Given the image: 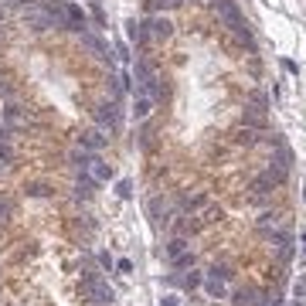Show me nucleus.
<instances>
[{"label":"nucleus","mask_w":306,"mask_h":306,"mask_svg":"<svg viewBox=\"0 0 306 306\" xmlns=\"http://www.w3.org/2000/svg\"><path fill=\"white\" fill-rule=\"evenodd\" d=\"M218 7V14H221V21L231 27V34H235L238 41H245L249 48H255V38H252V27H249V21L242 17V11H238V4L235 0H211Z\"/></svg>","instance_id":"obj_1"},{"label":"nucleus","mask_w":306,"mask_h":306,"mask_svg":"<svg viewBox=\"0 0 306 306\" xmlns=\"http://www.w3.org/2000/svg\"><path fill=\"white\" fill-rule=\"evenodd\" d=\"M289 167H293V153H289L286 147H279L276 160H272L269 170H265V177H269V181L279 187V184H286V177H289Z\"/></svg>","instance_id":"obj_2"},{"label":"nucleus","mask_w":306,"mask_h":306,"mask_svg":"<svg viewBox=\"0 0 306 306\" xmlns=\"http://www.w3.org/2000/svg\"><path fill=\"white\" fill-rule=\"evenodd\" d=\"M119 119H123L119 102H102L99 109H95V123H99L102 129H116V126H119Z\"/></svg>","instance_id":"obj_3"},{"label":"nucleus","mask_w":306,"mask_h":306,"mask_svg":"<svg viewBox=\"0 0 306 306\" xmlns=\"http://www.w3.org/2000/svg\"><path fill=\"white\" fill-rule=\"evenodd\" d=\"M136 82H140V95H157V75L147 61H136Z\"/></svg>","instance_id":"obj_4"},{"label":"nucleus","mask_w":306,"mask_h":306,"mask_svg":"<svg viewBox=\"0 0 306 306\" xmlns=\"http://www.w3.org/2000/svg\"><path fill=\"white\" fill-rule=\"evenodd\" d=\"M143 24H147V34L153 41H167L170 34H174V24H170L167 17H150V21H143Z\"/></svg>","instance_id":"obj_5"},{"label":"nucleus","mask_w":306,"mask_h":306,"mask_svg":"<svg viewBox=\"0 0 306 306\" xmlns=\"http://www.w3.org/2000/svg\"><path fill=\"white\" fill-rule=\"evenodd\" d=\"M106 140H109V136L102 133V129H89V133H82V136H79V147H82V150H89V153H99V150L106 147Z\"/></svg>","instance_id":"obj_6"},{"label":"nucleus","mask_w":306,"mask_h":306,"mask_svg":"<svg viewBox=\"0 0 306 306\" xmlns=\"http://www.w3.org/2000/svg\"><path fill=\"white\" fill-rule=\"evenodd\" d=\"M89 177L95 184H106L109 177H113V167L106 163V160H99V157H92V163H89Z\"/></svg>","instance_id":"obj_7"},{"label":"nucleus","mask_w":306,"mask_h":306,"mask_svg":"<svg viewBox=\"0 0 306 306\" xmlns=\"http://www.w3.org/2000/svg\"><path fill=\"white\" fill-rule=\"evenodd\" d=\"M24 17H27V24H31L34 31H48V27H55V21H51L48 7H45V11H27Z\"/></svg>","instance_id":"obj_8"},{"label":"nucleus","mask_w":306,"mask_h":306,"mask_svg":"<svg viewBox=\"0 0 306 306\" xmlns=\"http://www.w3.org/2000/svg\"><path fill=\"white\" fill-rule=\"evenodd\" d=\"M242 123L249 126V129H265V109L262 106H249L245 116H242Z\"/></svg>","instance_id":"obj_9"},{"label":"nucleus","mask_w":306,"mask_h":306,"mask_svg":"<svg viewBox=\"0 0 306 306\" xmlns=\"http://www.w3.org/2000/svg\"><path fill=\"white\" fill-rule=\"evenodd\" d=\"M126 38H129V41H136V45H147V41H150L147 24H143V21H129V24H126Z\"/></svg>","instance_id":"obj_10"},{"label":"nucleus","mask_w":306,"mask_h":306,"mask_svg":"<svg viewBox=\"0 0 306 306\" xmlns=\"http://www.w3.org/2000/svg\"><path fill=\"white\" fill-rule=\"evenodd\" d=\"M150 113H153V99H150V95H136V106H133V116H136V119H147Z\"/></svg>","instance_id":"obj_11"},{"label":"nucleus","mask_w":306,"mask_h":306,"mask_svg":"<svg viewBox=\"0 0 306 306\" xmlns=\"http://www.w3.org/2000/svg\"><path fill=\"white\" fill-rule=\"evenodd\" d=\"M184 0H143V7H147L150 14H157V11H170V7H181Z\"/></svg>","instance_id":"obj_12"},{"label":"nucleus","mask_w":306,"mask_h":306,"mask_svg":"<svg viewBox=\"0 0 306 306\" xmlns=\"http://www.w3.org/2000/svg\"><path fill=\"white\" fill-rule=\"evenodd\" d=\"M82 41H85V45H89V48H92V51H95L99 58H106V61H109V48L102 45V41L95 38V34H82Z\"/></svg>","instance_id":"obj_13"},{"label":"nucleus","mask_w":306,"mask_h":306,"mask_svg":"<svg viewBox=\"0 0 306 306\" xmlns=\"http://www.w3.org/2000/svg\"><path fill=\"white\" fill-rule=\"evenodd\" d=\"M92 194H95V181H92L89 174H82V177H79V197H85V201H89Z\"/></svg>","instance_id":"obj_14"},{"label":"nucleus","mask_w":306,"mask_h":306,"mask_svg":"<svg viewBox=\"0 0 306 306\" xmlns=\"http://www.w3.org/2000/svg\"><path fill=\"white\" fill-rule=\"evenodd\" d=\"M4 119H7V126H21L24 123V113L17 109V106H7V109H4Z\"/></svg>","instance_id":"obj_15"},{"label":"nucleus","mask_w":306,"mask_h":306,"mask_svg":"<svg viewBox=\"0 0 306 306\" xmlns=\"http://www.w3.org/2000/svg\"><path fill=\"white\" fill-rule=\"evenodd\" d=\"M184 249H187V242H184V238H170V245H167V255H170V259H177V255H181Z\"/></svg>","instance_id":"obj_16"},{"label":"nucleus","mask_w":306,"mask_h":306,"mask_svg":"<svg viewBox=\"0 0 306 306\" xmlns=\"http://www.w3.org/2000/svg\"><path fill=\"white\" fill-rule=\"evenodd\" d=\"M208 276H211V279H221V283H228V279H231V269H228V265H211V272H208Z\"/></svg>","instance_id":"obj_17"},{"label":"nucleus","mask_w":306,"mask_h":306,"mask_svg":"<svg viewBox=\"0 0 306 306\" xmlns=\"http://www.w3.org/2000/svg\"><path fill=\"white\" fill-rule=\"evenodd\" d=\"M208 293L215 296V299H221V296H225V283H221V279H211V276H208Z\"/></svg>","instance_id":"obj_18"},{"label":"nucleus","mask_w":306,"mask_h":306,"mask_svg":"<svg viewBox=\"0 0 306 306\" xmlns=\"http://www.w3.org/2000/svg\"><path fill=\"white\" fill-rule=\"evenodd\" d=\"M27 194H31V197H48V194H51V187H48V184H27Z\"/></svg>","instance_id":"obj_19"},{"label":"nucleus","mask_w":306,"mask_h":306,"mask_svg":"<svg viewBox=\"0 0 306 306\" xmlns=\"http://www.w3.org/2000/svg\"><path fill=\"white\" fill-rule=\"evenodd\" d=\"M11 160H14V147L7 140H0V163H11Z\"/></svg>","instance_id":"obj_20"},{"label":"nucleus","mask_w":306,"mask_h":306,"mask_svg":"<svg viewBox=\"0 0 306 306\" xmlns=\"http://www.w3.org/2000/svg\"><path fill=\"white\" fill-rule=\"evenodd\" d=\"M170 262H174L177 269H187V265H194V255H187V252H181L177 259H170Z\"/></svg>","instance_id":"obj_21"},{"label":"nucleus","mask_w":306,"mask_h":306,"mask_svg":"<svg viewBox=\"0 0 306 306\" xmlns=\"http://www.w3.org/2000/svg\"><path fill=\"white\" fill-rule=\"evenodd\" d=\"M238 143H245V147H252V143H255V129H249V126H245V129L238 133Z\"/></svg>","instance_id":"obj_22"},{"label":"nucleus","mask_w":306,"mask_h":306,"mask_svg":"<svg viewBox=\"0 0 306 306\" xmlns=\"http://www.w3.org/2000/svg\"><path fill=\"white\" fill-rule=\"evenodd\" d=\"M201 283H204V276H201V272H191V276L184 279V286H187V289H197Z\"/></svg>","instance_id":"obj_23"},{"label":"nucleus","mask_w":306,"mask_h":306,"mask_svg":"<svg viewBox=\"0 0 306 306\" xmlns=\"http://www.w3.org/2000/svg\"><path fill=\"white\" fill-rule=\"evenodd\" d=\"M116 194H119V197H133V184L119 181V184H116Z\"/></svg>","instance_id":"obj_24"},{"label":"nucleus","mask_w":306,"mask_h":306,"mask_svg":"<svg viewBox=\"0 0 306 306\" xmlns=\"http://www.w3.org/2000/svg\"><path fill=\"white\" fill-rule=\"evenodd\" d=\"M7 215H11V204H7V201H0V225L7 221Z\"/></svg>","instance_id":"obj_25"},{"label":"nucleus","mask_w":306,"mask_h":306,"mask_svg":"<svg viewBox=\"0 0 306 306\" xmlns=\"http://www.w3.org/2000/svg\"><path fill=\"white\" fill-rule=\"evenodd\" d=\"M0 95H11V85H7V79H0Z\"/></svg>","instance_id":"obj_26"},{"label":"nucleus","mask_w":306,"mask_h":306,"mask_svg":"<svg viewBox=\"0 0 306 306\" xmlns=\"http://www.w3.org/2000/svg\"><path fill=\"white\" fill-rule=\"evenodd\" d=\"M163 306H177V296H167V299H163Z\"/></svg>","instance_id":"obj_27"},{"label":"nucleus","mask_w":306,"mask_h":306,"mask_svg":"<svg viewBox=\"0 0 306 306\" xmlns=\"http://www.w3.org/2000/svg\"><path fill=\"white\" fill-rule=\"evenodd\" d=\"M0 21H4V7H0Z\"/></svg>","instance_id":"obj_28"},{"label":"nucleus","mask_w":306,"mask_h":306,"mask_svg":"<svg viewBox=\"0 0 306 306\" xmlns=\"http://www.w3.org/2000/svg\"><path fill=\"white\" fill-rule=\"evenodd\" d=\"M303 197H306V187H303Z\"/></svg>","instance_id":"obj_29"},{"label":"nucleus","mask_w":306,"mask_h":306,"mask_svg":"<svg viewBox=\"0 0 306 306\" xmlns=\"http://www.w3.org/2000/svg\"><path fill=\"white\" fill-rule=\"evenodd\" d=\"M303 245H306V235H303Z\"/></svg>","instance_id":"obj_30"}]
</instances>
